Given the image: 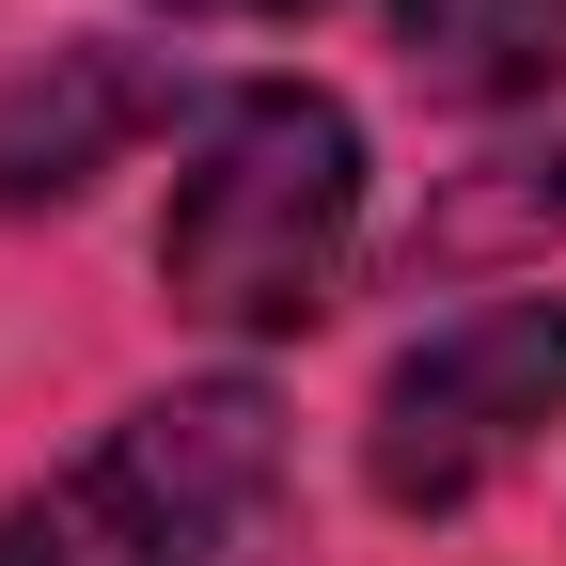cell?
Instances as JSON below:
<instances>
[{"instance_id": "cell-1", "label": "cell", "mask_w": 566, "mask_h": 566, "mask_svg": "<svg viewBox=\"0 0 566 566\" xmlns=\"http://www.w3.org/2000/svg\"><path fill=\"white\" fill-rule=\"evenodd\" d=\"M346 252H363V126H346V95L315 80H252L189 126V174L158 205V283L174 315L205 331H315Z\"/></svg>"}, {"instance_id": "cell-2", "label": "cell", "mask_w": 566, "mask_h": 566, "mask_svg": "<svg viewBox=\"0 0 566 566\" xmlns=\"http://www.w3.org/2000/svg\"><path fill=\"white\" fill-rule=\"evenodd\" d=\"M283 488V409L252 378L142 394L80 472L0 504V566H237Z\"/></svg>"}, {"instance_id": "cell-3", "label": "cell", "mask_w": 566, "mask_h": 566, "mask_svg": "<svg viewBox=\"0 0 566 566\" xmlns=\"http://www.w3.org/2000/svg\"><path fill=\"white\" fill-rule=\"evenodd\" d=\"M535 424H566V300H472L378 378V424H363V472L378 504L441 520L472 504L488 472L535 457Z\"/></svg>"}, {"instance_id": "cell-4", "label": "cell", "mask_w": 566, "mask_h": 566, "mask_svg": "<svg viewBox=\"0 0 566 566\" xmlns=\"http://www.w3.org/2000/svg\"><path fill=\"white\" fill-rule=\"evenodd\" d=\"M142 126H174V63H142L111 32L48 48L17 95H0V205H80Z\"/></svg>"}, {"instance_id": "cell-5", "label": "cell", "mask_w": 566, "mask_h": 566, "mask_svg": "<svg viewBox=\"0 0 566 566\" xmlns=\"http://www.w3.org/2000/svg\"><path fill=\"white\" fill-rule=\"evenodd\" d=\"M394 48L424 95H535L566 80V0H394Z\"/></svg>"}, {"instance_id": "cell-6", "label": "cell", "mask_w": 566, "mask_h": 566, "mask_svg": "<svg viewBox=\"0 0 566 566\" xmlns=\"http://www.w3.org/2000/svg\"><path fill=\"white\" fill-rule=\"evenodd\" d=\"M174 17H221V32H283V17H315V0H174Z\"/></svg>"}]
</instances>
